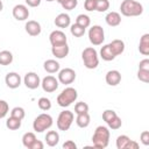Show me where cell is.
<instances>
[{
  "mask_svg": "<svg viewBox=\"0 0 149 149\" xmlns=\"http://www.w3.org/2000/svg\"><path fill=\"white\" fill-rule=\"evenodd\" d=\"M109 136H111V133L106 126H98L92 136L93 147L99 148V149L106 148L109 143Z\"/></svg>",
  "mask_w": 149,
  "mask_h": 149,
  "instance_id": "cell-1",
  "label": "cell"
},
{
  "mask_svg": "<svg viewBox=\"0 0 149 149\" xmlns=\"http://www.w3.org/2000/svg\"><path fill=\"white\" fill-rule=\"evenodd\" d=\"M120 12L123 16H139L143 13V6L136 0H123L120 5Z\"/></svg>",
  "mask_w": 149,
  "mask_h": 149,
  "instance_id": "cell-2",
  "label": "cell"
},
{
  "mask_svg": "<svg viewBox=\"0 0 149 149\" xmlns=\"http://www.w3.org/2000/svg\"><path fill=\"white\" fill-rule=\"evenodd\" d=\"M81 58H83L85 68L90 70H93L99 65V56H98L97 50L93 47L85 48L81 52Z\"/></svg>",
  "mask_w": 149,
  "mask_h": 149,
  "instance_id": "cell-3",
  "label": "cell"
},
{
  "mask_svg": "<svg viewBox=\"0 0 149 149\" xmlns=\"http://www.w3.org/2000/svg\"><path fill=\"white\" fill-rule=\"evenodd\" d=\"M78 98V93H77V90L69 86V87H65L57 97V104L61 106V107H68L70 106L72 102H74Z\"/></svg>",
  "mask_w": 149,
  "mask_h": 149,
  "instance_id": "cell-4",
  "label": "cell"
},
{
  "mask_svg": "<svg viewBox=\"0 0 149 149\" xmlns=\"http://www.w3.org/2000/svg\"><path fill=\"white\" fill-rule=\"evenodd\" d=\"M52 116L48 113H42L37 115L33 122V128L36 133H43L52 126Z\"/></svg>",
  "mask_w": 149,
  "mask_h": 149,
  "instance_id": "cell-5",
  "label": "cell"
},
{
  "mask_svg": "<svg viewBox=\"0 0 149 149\" xmlns=\"http://www.w3.org/2000/svg\"><path fill=\"white\" fill-rule=\"evenodd\" d=\"M73 120H74L73 112L68 111V109L66 111H62L59 113L58 118H57V122H56L57 123V128L59 130H63V132L69 130L71 125H72V122H73Z\"/></svg>",
  "mask_w": 149,
  "mask_h": 149,
  "instance_id": "cell-6",
  "label": "cell"
},
{
  "mask_svg": "<svg viewBox=\"0 0 149 149\" xmlns=\"http://www.w3.org/2000/svg\"><path fill=\"white\" fill-rule=\"evenodd\" d=\"M88 40L93 45H100L102 44L105 40V31L101 26L94 24L88 30Z\"/></svg>",
  "mask_w": 149,
  "mask_h": 149,
  "instance_id": "cell-7",
  "label": "cell"
},
{
  "mask_svg": "<svg viewBox=\"0 0 149 149\" xmlns=\"http://www.w3.org/2000/svg\"><path fill=\"white\" fill-rule=\"evenodd\" d=\"M58 81L61 84H64V85H69V84H72L76 79V72L73 69L71 68H65V69H62L58 71Z\"/></svg>",
  "mask_w": 149,
  "mask_h": 149,
  "instance_id": "cell-8",
  "label": "cell"
},
{
  "mask_svg": "<svg viewBox=\"0 0 149 149\" xmlns=\"http://www.w3.org/2000/svg\"><path fill=\"white\" fill-rule=\"evenodd\" d=\"M58 79L54 76H45L42 81H41V86L43 88L44 92L47 93H51V92H55L57 88H58Z\"/></svg>",
  "mask_w": 149,
  "mask_h": 149,
  "instance_id": "cell-9",
  "label": "cell"
},
{
  "mask_svg": "<svg viewBox=\"0 0 149 149\" xmlns=\"http://www.w3.org/2000/svg\"><path fill=\"white\" fill-rule=\"evenodd\" d=\"M23 83L26 85V87H28L29 90H35L41 85V79L38 77L37 73L35 72H28L24 74L23 78Z\"/></svg>",
  "mask_w": 149,
  "mask_h": 149,
  "instance_id": "cell-10",
  "label": "cell"
},
{
  "mask_svg": "<svg viewBox=\"0 0 149 149\" xmlns=\"http://www.w3.org/2000/svg\"><path fill=\"white\" fill-rule=\"evenodd\" d=\"M12 14H13V16H14L15 20H17V21H24L29 16V9H28V7L26 5L19 3V5H15L13 7Z\"/></svg>",
  "mask_w": 149,
  "mask_h": 149,
  "instance_id": "cell-11",
  "label": "cell"
},
{
  "mask_svg": "<svg viewBox=\"0 0 149 149\" xmlns=\"http://www.w3.org/2000/svg\"><path fill=\"white\" fill-rule=\"evenodd\" d=\"M69 45H68V42L65 43H61V44H55V45H51V52L52 55L58 58V59H62V58H65L68 55H69Z\"/></svg>",
  "mask_w": 149,
  "mask_h": 149,
  "instance_id": "cell-12",
  "label": "cell"
},
{
  "mask_svg": "<svg viewBox=\"0 0 149 149\" xmlns=\"http://www.w3.org/2000/svg\"><path fill=\"white\" fill-rule=\"evenodd\" d=\"M5 83L9 88H17L21 85V77L16 72H8L5 77Z\"/></svg>",
  "mask_w": 149,
  "mask_h": 149,
  "instance_id": "cell-13",
  "label": "cell"
},
{
  "mask_svg": "<svg viewBox=\"0 0 149 149\" xmlns=\"http://www.w3.org/2000/svg\"><path fill=\"white\" fill-rule=\"evenodd\" d=\"M24 28H26L27 34L30 35V36H37V35H40L41 31H42L41 24H40L37 21H35V20H29V21H27Z\"/></svg>",
  "mask_w": 149,
  "mask_h": 149,
  "instance_id": "cell-14",
  "label": "cell"
},
{
  "mask_svg": "<svg viewBox=\"0 0 149 149\" xmlns=\"http://www.w3.org/2000/svg\"><path fill=\"white\" fill-rule=\"evenodd\" d=\"M105 80L109 86H116L121 81V73L118 70H109L106 73Z\"/></svg>",
  "mask_w": 149,
  "mask_h": 149,
  "instance_id": "cell-15",
  "label": "cell"
},
{
  "mask_svg": "<svg viewBox=\"0 0 149 149\" xmlns=\"http://www.w3.org/2000/svg\"><path fill=\"white\" fill-rule=\"evenodd\" d=\"M49 41H50L51 45H55V44L65 43L68 41V38H66V35L62 30H54L49 35Z\"/></svg>",
  "mask_w": 149,
  "mask_h": 149,
  "instance_id": "cell-16",
  "label": "cell"
},
{
  "mask_svg": "<svg viewBox=\"0 0 149 149\" xmlns=\"http://www.w3.org/2000/svg\"><path fill=\"white\" fill-rule=\"evenodd\" d=\"M105 21L108 26L116 27L121 23V15L118 12H109V13H107V15L105 17Z\"/></svg>",
  "mask_w": 149,
  "mask_h": 149,
  "instance_id": "cell-17",
  "label": "cell"
},
{
  "mask_svg": "<svg viewBox=\"0 0 149 149\" xmlns=\"http://www.w3.org/2000/svg\"><path fill=\"white\" fill-rule=\"evenodd\" d=\"M54 22H55L56 27H58V28H68L70 26V23H71V19H70V16L68 14L61 13V14H58L56 16Z\"/></svg>",
  "mask_w": 149,
  "mask_h": 149,
  "instance_id": "cell-18",
  "label": "cell"
},
{
  "mask_svg": "<svg viewBox=\"0 0 149 149\" xmlns=\"http://www.w3.org/2000/svg\"><path fill=\"white\" fill-rule=\"evenodd\" d=\"M108 45L113 51V54L115 55V57L125 51V42L122 40H113L111 43H108Z\"/></svg>",
  "mask_w": 149,
  "mask_h": 149,
  "instance_id": "cell-19",
  "label": "cell"
},
{
  "mask_svg": "<svg viewBox=\"0 0 149 149\" xmlns=\"http://www.w3.org/2000/svg\"><path fill=\"white\" fill-rule=\"evenodd\" d=\"M59 142V134L56 130H49L45 134V143L49 147H55Z\"/></svg>",
  "mask_w": 149,
  "mask_h": 149,
  "instance_id": "cell-20",
  "label": "cell"
},
{
  "mask_svg": "<svg viewBox=\"0 0 149 149\" xmlns=\"http://www.w3.org/2000/svg\"><path fill=\"white\" fill-rule=\"evenodd\" d=\"M139 51L144 56L149 55V34H143L142 37L140 38Z\"/></svg>",
  "mask_w": 149,
  "mask_h": 149,
  "instance_id": "cell-21",
  "label": "cell"
},
{
  "mask_svg": "<svg viewBox=\"0 0 149 149\" xmlns=\"http://www.w3.org/2000/svg\"><path fill=\"white\" fill-rule=\"evenodd\" d=\"M43 68L48 73H56L59 71V63L56 59H47L43 63Z\"/></svg>",
  "mask_w": 149,
  "mask_h": 149,
  "instance_id": "cell-22",
  "label": "cell"
},
{
  "mask_svg": "<svg viewBox=\"0 0 149 149\" xmlns=\"http://www.w3.org/2000/svg\"><path fill=\"white\" fill-rule=\"evenodd\" d=\"M90 122H91V118H90L88 112H87V113L77 114L76 123H77V126H78V127H80V128H86V127H88Z\"/></svg>",
  "mask_w": 149,
  "mask_h": 149,
  "instance_id": "cell-23",
  "label": "cell"
},
{
  "mask_svg": "<svg viewBox=\"0 0 149 149\" xmlns=\"http://www.w3.org/2000/svg\"><path fill=\"white\" fill-rule=\"evenodd\" d=\"M100 57H101L104 61H106V62H111V61H113V59L115 58V55H114L113 51L111 50L109 45H108V44H105V45H102L101 49H100Z\"/></svg>",
  "mask_w": 149,
  "mask_h": 149,
  "instance_id": "cell-24",
  "label": "cell"
},
{
  "mask_svg": "<svg viewBox=\"0 0 149 149\" xmlns=\"http://www.w3.org/2000/svg\"><path fill=\"white\" fill-rule=\"evenodd\" d=\"M13 62V54L8 50L0 51V65H9Z\"/></svg>",
  "mask_w": 149,
  "mask_h": 149,
  "instance_id": "cell-25",
  "label": "cell"
},
{
  "mask_svg": "<svg viewBox=\"0 0 149 149\" xmlns=\"http://www.w3.org/2000/svg\"><path fill=\"white\" fill-rule=\"evenodd\" d=\"M21 121L20 119L17 118H14V116H9L6 121V127L10 130H17L20 127H21Z\"/></svg>",
  "mask_w": 149,
  "mask_h": 149,
  "instance_id": "cell-26",
  "label": "cell"
},
{
  "mask_svg": "<svg viewBox=\"0 0 149 149\" xmlns=\"http://www.w3.org/2000/svg\"><path fill=\"white\" fill-rule=\"evenodd\" d=\"M35 140H36V136H35L34 133H31V132L24 133L23 136H22V144H23L26 148L30 149V147H31V144L34 143Z\"/></svg>",
  "mask_w": 149,
  "mask_h": 149,
  "instance_id": "cell-27",
  "label": "cell"
},
{
  "mask_svg": "<svg viewBox=\"0 0 149 149\" xmlns=\"http://www.w3.org/2000/svg\"><path fill=\"white\" fill-rule=\"evenodd\" d=\"M76 23L86 29V28L90 27V24H91V19H90V16L86 15V14H79V15L76 17Z\"/></svg>",
  "mask_w": 149,
  "mask_h": 149,
  "instance_id": "cell-28",
  "label": "cell"
},
{
  "mask_svg": "<svg viewBox=\"0 0 149 149\" xmlns=\"http://www.w3.org/2000/svg\"><path fill=\"white\" fill-rule=\"evenodd\" d=\"M70 31L71 34L74 36V37H81L84 34H85V28L80 27L79 24H77L76 22L70 26Z\"/></svg>",
  "mask_w": 149,
  "mask_h": 149,
  "instance_id": "cell-29",
  "label": "cell"
},
{
  "mask_svg": "<svg viewBox=\"0 0 149 149\" xmlns=\"http://www.w3.org/2000/svg\"><path fill=\"white\" fill-rule=\"evenodd\" d=\"M37 106L41 111H49L51 108V101H50V99L42 97L37 100Z\"/></svg>",
  "mask_w": 149,
  "mask_h": 149,
  "instance_id": "cell-30",
  "label": "cell"
},
{
  "mask_svg": "<svg viewBox=\"0 0 149 149\" xmlns=\"http://www.w3.org/2000/svg\"><path fill=\"white\" fill-rule=\"evenodd\" d=\"M129 141H130V139L127 135H119L116 137V148L118 149H126Z\"/></svg>",
  "mask_w": 149,
  "mask_h": 149,
  "instance_id": "cell-31",
  "label": "cell"
},
{
  "mask_svg": "<svg viewBox=\"0 0 149 149\" xmlns=\"http://www.w3.org/2000/svg\"><path fill=\"white\" fill-rule=\"evenodd\" d=\"M109 8V1L108 0H95V10L97 12H106Z\"/></svg>",
  "mask_w": 149,
  "mask_h": 149,
  "instance_id": "cell-32",
  "label": "cell"
},
{
  "mask_svg": "<svg viewBox=\"0 0 149 149\" xmlns=\"http://www.w3.org/2000/svg\"><path fill=\"white\" fill-rule=\"evenodd\" d=\"M88 112V105L84 101H79L74 105V113L76 114H81V113H87Z\"/></svg>",
  "mask_w": 149,
  "mask_h": 149,
  "instance_id": "cell-33",
  "label": "cell"
},
{
  "mask_svg": "<svg viewBox=\"0 0 149 149\" xmlns=\"http://www.w3.org/2000/svg\"><path fill=\"white\" fill-rule=\"evenodd\" d=\"M10 116H14V118H17L20 120H23V118L26 116V112L22 107H14L12 111H10Z\"/></svg>",
  "mask_w": 149,
  "mask_h": 149,
  "instance_id": "cell-34",
  "label": "cell"
},
{
  "mask_svg": "<svg viewBox=\"0 0 149 149\" xmlns=\"http://www.w3.org/2000/svg\"><path fill=\"white\" fill-rule=\"evenodd\" d=\"M107 126H108V128H111V129H113V130H116V129H119V128L122 126V121H121V119L119 118V115H116V116L113 118L109 122H107Z\"/></svg>",
  "mask_w": 149,
  "mask_h": 149,
  "instance_id": "cell-35",
  "label": "cell"
},
{
  "mask_svg": "<svg viewBox=\"0 0 149 149\" xmlns=\"http://www.w3.org/2000/svg\"><path fill=\"white\" fill-rule=\"evenodd\" d=\"M118 114H116V112H114L113 109H105L104 112H102V120L107 123V122H109L113 118H115Z\"/></svg>",
  "mask_w": 149,
  "mask_h": 149,
  "instance_id": "cell-36",
  "label": "cell"
},
{
  "mask_svg": "<svg viewBox=\"0 0 149 149\" xmlns=\"http://www.w3.org/2000/svg\"><path fill=\"white\" fill-rule=\"evenodd\" d=\"M137 78L143 83H149V70H137Z\"/></svg>",
  "mask_w": 149,
  "mask_h": 149,
  "instance_id": "cell-37",
  "label": "cell"
},
{
  "mask_svg": "<svg viewBox=\"0 0 149 149\" xmlns=\"http://www.w3.org/2000/svg\"><path fill=\"white\" fill-rule=\"evenodd\" d=\"M9 111L8 102L6 100H0V119H3Z\"/></svg>",
  "mask_w": 149,
  "mask_h": 149,
  "instance_id": "cell-38",
  "label": "cell"
},
{
  "mask_svg": "<svg viewBox=\"0 0 149 149\" xmlns=\"http://www.w3.org/2000/svg\"><path fill=\"white\" fill-rule=\"evenodd\" d=\"M77 5H78V0H66L61 6L66 10H72V9H74L77 7Z\"/></svg>",
  "mask_w": 149,
  "mask_h": 149,
  "instance_id": "cell-39",
  "label": "cell"
},
{
  "mask_svg": "<svg viewBox=\"0 0 149 149\" xmlns=\"http://www.w3.org/2000/svg\"><path fill=\"white\" fill-rule=\"evenodd\" d=\"M84 7H85V9L88 10V12L95 10V0H85Z\"/></svg>",
  "mask_w": 149,
  "mask_h": 149,
  "instance_id": "cell-40",
  "label": "cell"
},
{
  "mask_svg": "<svg viewBox=\"0 0 149 149\" xmlns=\"http://www.w3.org/2000/svg\"><path fill=\"white\" fill-rule=\"evenodd\" d=\"M140 140L144 146H149V132L148 130H143L140 135Z\"/></svg>",
  "mask_w": 149,
  "mask_h": 149,
  "instance_id": "cell-41",
  "label": "cell"
},
{
  "mask_svg": "<svg viewBox=\"0 0 149 149\" xmlns=\"http://www.w3.org/2000/svg\"><path fill=\"white\" fill-rule=\"evenodd\" d=\"M77 144L72 141V140H68L63 143V149H76Z\"/></svg>",
  "mask_w": 149,
  "mask_h": 149,
  "instance_id": "cell-42",
  "label": "cell"
},
{
  "mask_svg": "<svg viewBox=\"0 0 149 149\" xmlns=\"http://www.w3.org/2000/svg\"><path fill=\"white\" fill-rule=\"evenodd\" d=\"M139 69L141 70H149V59L148 58H144L140 62L139 64Z\"/></svg>",
  "mask_w": 149,
  "mask_h": 149,
  "instance_id": "cell-43",
  "label": "cell"
},
{
  "mask_svg": "<svg viewBox=\"0 0 149 149\" xmlns=\"http://www.w3.org/2000/svg\"><path fill=\"white\" fill-rule=\"evenodd\" d=\"M44 148V143L42 142V141H40V140H35L34 141V143L31 144V147H30V149H43Z\"/></svg>",
  "mask_w": 149,
  "mask_h": 149,
  "instance_id": "cell-44",
  "label": "cell"
},
{
  "mask_svg": "<svg viewBox=\"0 0 149 149\" xmlns=\"http://www.w3.org/2000/svg\"><path fill=\"white\" fill-rule=\"evenodd\" d=\"M29 7H37L41 5V0H24Z\"/></svg>",
  "mask_w": 149,
  "mask_h": 149,
  "instance_id": "cell-45",
  "label": "cell"
},
{
  "mask_svg": "<svg viewBox=\"0 0 149 149\" xmlns=\"http://www.w3.org/2000/svg\"><path fill=\"white\" fill-rule=\"evenodd\" d=\"M137 148H139V143L135 142L134 140H130V141L128 142L127 147H126V149H137Z\"/></svg>",
  "mask_w": 149,
  "mask_h": 149,
  "instance_id": "cell-46",
  "label": "cell"
},
{
  "mask_svg": "<svg viewBox=\"0 0 149 149\" xmlns=\"http://www.w3.org/2000/svg\"><path fill=\"white\" fill-rule=\"evenodd\" d=\"M2 9H3V3H2V1L0 0V12H1Z\"/></svg>",
  "mask_w": 149,
  "mask_h": 149,
  "instance_id": "cell-47",
  "label": "cell"
},
{
  "mask_svg": "<svg viewBox=\"0 0 149 149\" xmlns=\"http://www.w3.org/2000/svg\"><path fill=\"white\" fill-rule=\"evenodd\" d=\"M56 1H57L58 3H61V5H62V3H63V2H65L66 0H56Z\"/></svg>",
  "mask_w": 149,
  "mask_h": 149,
  "instance_id": "cell-48",
  "label": "cell"
},
{
  "mask_svg": "<svg viewBox=\"0 0 149 149\" xmlns=\"http://www.w3.org/2000/svg\"><path fill=\"white\" fill-rule=\"evenodd\" d=\"M45 1H49V2H51V1H55V0H45Z\"/></svg>",
  "mask_w": 149,
  "mask_h": 149,
  "instance_id": "cell-49",
  "label": "cell"
}]
</instances>
